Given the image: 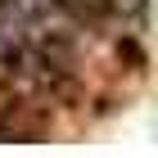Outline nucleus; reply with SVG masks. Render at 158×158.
<instances>
[{
    "label": "nucleus",
    "instance_id": "obj_1",
    "mask_svg": "<svg viewBox=\"0 0 158 158\" xmlns=\"http://www.w3.org/2000/svg\"><path fill=\"white\" fill-rule=\"evenodd\" d=\"M118 54L131 63L135 73L145 68V45H140V36H135V32H122V36H118Z\"/></svg>",
    "mask_w": 158,
    "mask_h": 158
}]
</instances>
